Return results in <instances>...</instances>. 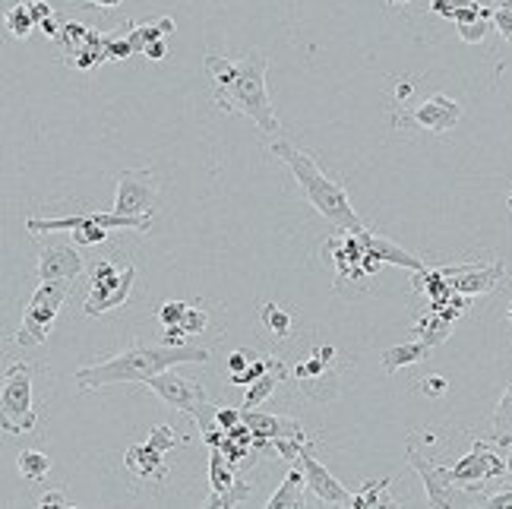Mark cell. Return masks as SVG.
Masks as SVG:
<instances>
[{
  "mask_svg": "<svg viewBox=\"0 0 512 509\" xmlns=\"http://www.w3.org/2000/svg\"><path fill=\"white\" fill-rule=\"evenodd\" d=\"M206 76L212 83V102L225 114H241L260 127L263 133H279L282 124L272 111L266 73L269 57L260 48H250L244 57H225L206 51L203 57Z\"/></svg>",
  "mask_w": 512,
  "mask_h": 509,
  "instance_id": "1",
  "label": "cell"
},
{
  "mask_svg": "<svg viewBox=\"0 0 512 509\" xmlns=\"http://www.w3.org/2000/svg\"><path fill=\"white\" fill-rule=\"evenodd\" d=\"M209 348H190V345H146L136 342L124 351H117L114 358L98 361L89 367H80L73 374L76 386L83 393H98V389L114 386V383H149L155 374H162L168 367H181V364H209Z\"/></svg>",
  "mask_w": 512,
  "mask_h": 509,
  "instance_id": "2",
  "label": "cell"
},
{
  "mask_svg": "<svg viewBox=\"0 0 512 509\" xmlns=\"http://www.w3.org/2000/svg\"><path fill=\"white\" fill-rule=\"evenodd\" d=\"M269 152L275 155V159H282L288 165L291 178L298 181V187L307 197V203L317 209L332 228H336V231H351V234L367 231L364 219H361L358 212H354V206L348 200V190L339 181H332L329 174L317 165L313 155H307L298 146H291L288 140L269 143Z\"/></svg>",
  "mask_w": 512,
  "mask_h": 509,
  "instance_id": "3",
  "label": "cell"
},
{
  "mask_svg": "<svg viewBox=\"0 0 512 509\" xmlns=\"http://www.w3.org/2000/svg\"><path fill=\"white\" fill-rule=\"evenodd\" d=\"M155 219H133V215L121 212H83V215H64V219H26V231L32 238H42V234L54 231H73L76 244H89L98 247L108 241L111 228H127V231H152Z\"/></svg>",
  "mask_w": 512,
  "mask_h": 509,
  "instance_id": "4",
  "label": "cell"
},
{
  "mask_svg": "<svg viewBox=\"0 0 512 509\" xmlns=\"http://www.w3.org/2000/svg\"><path fill=\"white\" fill-rule=\"evenodd\" d=\"M146 386L162 402H168L171 408L184 411V415L196 424V430H206V427L215 424V411H219V408L209 402L200 380H193V377L187 380V377L177 374L174 367H168V370H162V374H155Z\"/></svg>",
  "mask_w": 512,
  "mask_h": 509,
  "instance_id": "5",
  "label": "cell"
},
{
  "mask_svg": "<svg viewBox=\"0 0 512 509\" xmlns=\"http://www.w3.org/2000/svg\"><path fill=\"white\" fill-rule=\"evenodd\" d=\"M0 421H4L7 434H29L38 421V408L32 399V364H26V361H13L4 370Z\"/></svg>",
  "mask_w": 512,
  "mask_h": 509,
  "instance_id": "6",
  "label": "cell"
},
{
  "mask_svg": "<svg viewBox=\"0 0 512 509\" xmlns=\"http://www.w3.org/2000/svg\"><path fill=\"white\" fill-rule=\"evenodd\" d=\"M342 351L336 345H320L310 351V358L294 367V383L313 402H332L342 393Z\"/></svg>",
  "mask_w": 512,
  "mask_h": 509,
  "instance_id": "7",
  "label": "cell"
},
{
  "mask_svg": "<svg viewBox=\"0 0 512 509\" xmlns=\"http://www.w3.org/2000/svg\"><path fill=\"white\" fill-rule=\"evenodd\" d=\"M67 291H70V282H42L35 288V295L29 298L26 310H23V320H19V329H16V345L23 348H38L57 320V313H61L64 301H67Z\"/></svg>",
  "mask_w": 512,
  "mask_h": 509,
  "instance_id": "8",
  "label": "cell"
},
{
  "mask_svg": "<svg viewBox=\"0 0 512 509\" xmlns=\"http://www.w3.org/2000/svg\"><path fill=\"white\" fill-rule=\"evenodd\" d=\"M500 443H487V440H475L471 446V453H465L456 465H449V475L456 481V487L462 491L475 494L478 500L481 491L490 484V481H500L509 475V465H506V456H500Z\"/></svg>",
  "mask_w": 512,
  "mask_h": 509,
  "instance_id": "9",
  "label": "cell"
},
{
  "mask_svg": "<svg viewBox=\"0 0 512 509\" xmlns=\"http://www.w3.org/2000/svg\"><path fill=\"white\" fill-rule=\"evenodd\" d=\"M89 279H92V288L86 295L83 310H86V317H102V313L127 304L133 279H136V269L127 266L124 272H117L111 260H95L92 269H89Z\"/></svg>",
  "mask_w": 512,
  "mask_h": 509,
  "instance_id": "10",
  "label": "cell"
},
{
  "mask_svg": "<svg viewBox=\"0 0 512 509\" xmlns=\"http://www.w3.org/2000/svg\"><path fill=\"white\" fill-rule=\"evenodd\" d=\"M114 184H117L114 212L133 215V219H152L155 203H159L162 193V184L152 168H121L114 174Z\"/></svg>",
  "mask_w": 512,
  "mask_h": 509,
  "instance_id": "11",
  "label": "cell"
},
{
  "mask_svg": "<svg viewBox=\"0 0 512 509\" xmlns=\"http://www.w3.org/2000/svg\"><path fill=\"white\" fill-rule=\"evenodd\" d=\"M408 465L415 468V472L424 478V487H427V503L430 506H459L465 500H478L475 494H462V487H456L449 475V465H433L427 456H421L415 443L408 440ZM481 503V500H478Z\"/></svg>",
  "mask_w": 512,
  "mask_h": 509,
  "instance_id": "12",
  "label": "cell"
},
{
  "mask_svg": "<svg viewBox=\"0 0 512 509\" xmlns=\"http://www.w3.org/2000/svg\"><path fill=\"white\" fill-rule=\"evenodd\" d=\"M459 121H462V105L456 99H449V95H430V99H424L415 111L392 117L396 127L411 124V127H418L424 133H437V136L456 130Z\"/></svg>",
  "mask_w": 512,
  "mask_h": 509,
  "instance_id": "13",
  "label": "cell"
},
{
  "mask_svg": "<svg viewBox=\"0 0 512 509\" xmlns=\"http://www.w3.org/2000/svg\"><path fill=\"white\" fill-rule=\"evenodd\" d=\"M241 472H234L228 465V459L219 453V449H209V497L206 506H238L250 500V484H244L238 478Z\"/></svg>",
  "mask_w": 512,
  "mask_h": 509,
  "instance_id": "14",
  "label": "cell"
},
{
  "mask_svg": "<svg viewBox=\"0 0 512 509\" xmlns=\"http://www.w3.org/2000/svg\"><path fill=\"white\" fill-rule=\"evenodd\" d=\"M301 465L307 472V491L320 503H326V506H348L351 503L348 487L342 481H336V475H332L329 468L317 459V440L301 449Z\"/></svg>",
  "mask_w": 512,
  "mask_h": 509,
  "instance_id": "15",
  "label": "cell"
},
{
  "mask_svg": "<svg viewBox=\"0 0 512 509\" xmlns=\"http://www.w3.org/2000/svg\"><path fill=\"white\" fill-rule=\"evenodd\" d=\"M506 276V263L497 260V263H462L456 272L449 276V285L452 291H459V295H468V298H478V295H490L494 288H500Z\"/></svg>",
  "mask_w": 512,
  "mask_h": 509,
  "instance_id": "16",
  "label": "cell"
},
{
  "mask_svg": "<svg viewBox=\"0 0 512 509\" xmlns=\"http://www.w3.org/2000/svg\"><path fill=\"white\" fill-rule=\"evenodd\" d=\"M83 272H86V263L80 253H76V247L48 244L42 250L35 276H38V285H42V282H73V279H80Z\"/></svg>",
  "mask_w": 512,
  "mask_h": 509,
  "instance_id": "17",
  "label": "cell"
},
{
  "mask_svg": "<svg viewBox=\"0 0 512 509\" xmlns=\"http://www.w3.org/2000/svg\"><path fill=\"white\" fill-rule=\"evenodd\" d=\"M124 465L130 468V475L143 478V481H165L168 478V462L165 453H159L149 440L146 443H133L124 453Z\"/></svg>",
  "mask_w": 512,
  "mask_h": 509,
  "instance_id": "18",
  "label": "cell"
},
{
  "mask_svg": "<svg viewBox=\"0 0 512 509\" xmlns=\"http://www.w3.org/2000/svg\"><path fill=\"white\" fill-rule=\"evenodd\" d=\"M361 238H364V247L377 257L383 266L386 263H392V266H399V269H408V272H418V269H424L427 263L418 257V253H411V250H405V247H399V244H392L389 238H380V234H373L370 228L367 231H361Z\"/></svg>",
  "mask_w": 512,
  "mask_h": 509,
  "instance_id": "19",
  "label": "cell"
},
{
  "mask_svg": "<svg viewBox=\"0 0 512 509\" xmlns=\"http://www.w3.org/2000/svg\"><path fill=\"white\" fill-rule=\"evenodd\" d=\"M288 374H291V370H288V364L282 358H269L266 374L247 386V396H244V405L241 408H260V405H266L272 399L275 389H279V383L288 380Z\"/></svg>",
  "mask_w": 512,
  "mask_h": 509,
  "instance_id": "20",
  "label": "cell"
},
{
  "mask_svg": "<svg viewBox=\"0 0 512 509\" xmlns=\"http://www.w3.org/2000/svg\"><path fill=\"white\" fill-rule=\"evenodd\" d=\"M307 472H304V465H294L288 468V475L282 481V487L275 491L266 506L269 509H291V506H307Z\"/></svg>",
  "mask_w": 512,
  "mask_h": 509,
  "instance_id": "21",
  "label": "cell"
},
{
  "mask_svg": "<svg viewBox=\"0 0 512 509\" xmlns=\"http://www.w3.org/2000/svg\"><path fill=\"white\" fill-rule=\"evenodd\" d=\"M260 323H263V329L269 332L272 339H291L294 332H298V329H294V326H298V310H291L285 304H275V301H263Z\"/></svg>",
  "mask_w": 512,
  "mask_h": 509,
  "instance_id": "22",
  "label": "cell"
},
{
  "mask_svg": "<svg viewBox=\"0 0 512 509\" xmlns=\"http://www.w3.org/2000/svg\"><path fill=\"white\" fill-rule=\"evenodd\" d=\"M430 351H433V345H427L424 339H418V342H405V345H392V348H386L383 355H380V364H383L386 374H396V370H402V367H411V364L427 361V358H430Z\"/></svg>",
  "mask_w": 512,
  "mask_h": 509,
  "instance_id": "23",
  "label": "cell"
},
{
  "mask_svg": "<svg viewBox=\"0 0 512 509\" xmlns=\"http://www.w3.org/2000/svg\"><path fill=\"white\" fill-rule=\"evenodd\" d=\"M177 32V23L171 16H159V19H149V23H143V26H133L130 23V29H127V38H130V45H133V51L136 54H143V48L149 45V42H155V38H168V35H174Z\"/></svg>",
  "mask_w": 512,
  "mask_h": 509,
  "instance_id": "24",
  "label": "cell"
},
{
  "mask_svg": "<svg viewBox=\"0 0 512 509\" xmlns=\"http://www.w3.org/2000/svg\"><path fill=\"white\" fill-rule=\"evenodd\" d=\"M452 326H456V320L449 317V313H443V310H433L430 307V313H424V317L418 320V332H421V339L427 342V345H443L449 336H452Z\"/></svg>",
  "mask_w": 512,
  "mask_h": 509,
  "instance_id": "25",
  "label": "cell"
},
{
  "mask_svg": "<svg viewBox=\"0 0 512 509\" xmlns=\"http://www.w3.org/2000/svg\"><path fill=\"white\" fill-rule=\"evenodd\" d=\"M392 478H380V481H367L361 491L351 494V503L348 509H367V506H377V509H386V506H399L396 500H392L386 491H389Z\"/></svg>",
  "mask_w": 512,
  "mask_h": 509,
  "instance_id": "26",
  "label": "cell"
},
{
  "mask_svg": "<svg viewBox=\"0 0 512 509\" xmlns=\"http://www.w3.org/2000/svg\"><path fill=\"white\" fill-rule=\"evenodd\" d=\"M490 430H494V443L512 446V383L503 389V396L494 408V418H490Z\"/></svg>",
  "mask_w": 512,
  "mask_h": 509,
  "instance_id": "27",
  "label": "cell"
},
{
  "mask_svg": "<svg viewBox=\"0 0 512 509\" xmlns=\"http://www.w3.org/2000/svg\"><path fill=\"white\" fill-rule=\"evenodd\" d=\"M16 468L19 475H23L26 481H45L48 472H51V456L38 453V449H23L16 459Z\"/></svg>",
  "mask_w": 512,
  "mask_h": 509,
  "instance_id": "28",
  "label": "cell"
},
{
  "mask_svg": "<svg viewBox=\"0 0 512 509\" xmlns=\"http://www.w3.org/2000/svg\"><path fill=\"white\" fill-rule=\"evenodd\" d=\"M38 23L32 19V10H29V4L26 0H19V4H13L10 10H7V32L13 35V38H29L32 35V29H35Z\"/></svg>",
  "mask_w": 512,
  "mask_h": 509,
  "instance_id": "29",
  "label": "cell"
},
{
  "mask_svg": "<svg viewBox=\"0 0 512 509\" xmlns=\"http://www.w3.org/2000/svg\"><path fill=\"white\" fill-rule=\"evenodd\" d=\"M92 32H95V29H89V26H83V23H64L61 38H57V42H61V48H64V57H70V54L80 51V48L89 42V38H92Z\"/></svg>",
  "mask_w": 512,
  "mask_h": 509,
  "instance_id": "30",
  "label": "cell"
},
{
  "mask_svg": "<svg viewBox=\"0 0 512 509\" xmlns=\"http://www.w3.org/2000/svg\"><path fill=\"white\" fill-rule=\"evenodd\" d=\"M490 29H494V19H471V23H459L456 26L459 38H462V42H468V45H481L484 38L490 35Z\"/></svg>",
  "mask_w": 512,
  "mask_h": 509,
  "instance_id": "31",
  "label": "cell"
},
{
  "mask_svg": "<svg viewBox=\"0 0 512 509\" xmlns=\"http://www.w3.org/2000/svg\"><path fill=\"white\" fill-rule=\"evenodd\" d=\"M159 453H171V449H177L181 446V440H177V434H174V427H168V424H155L152 430H149V437H146Z\"/></svg>",
  "mask_w": 512,
  "mask_h": 509,
  "instance_id": "32",
  "label": "cell"
},
{
  "mask_svg": "<svg viewBox=\"0 0 512 509\" xmlns=\"http://www.w3.org/2000/svg\"><path fill=\"white\" fill-rule=\"evenodd\" d=\"M130 54H136V51H133L127 35H105V57L108 61H127Z\"/></svg>",
  "mask_w": 512,
  "mask_h": 509,
  "instance_id": "33",
  "label": "cell"
},
{
  "mask_svg": "<svg viewBox=\"0 0 512 509\" xmlns=\"http://www.w3.org/2000/svg\"><path fill=\"white\" fill-rule=\"evenodd\" d=\"M266 367H269V358H253L244 374H231L228 383H231V386H250L253 380H260V377L266 374Z\"/></svg>",
  "mask_w": 512,
  "mask_h": 509,
  "instance_id": "34",
  "label": "cell"
},
{
  "mask_svg": "<svg viewBox=\"0 0 512 509\" xmlns=\"http://www.w3.org/2000/svg\"><path fill=\"white\" fill-rule=\"evenodd\" d=\"M181 326L190 332V336H200V332L209 326V313H206L203 307H193V304H187V313H184Z\"/></svg>",
  "mask_w": 512,
  "mask_h": 509,
  "instance_id": "35",
  "label": "cell"
},
{
  "mask_svg": "<svg viewBox=\"0 0 512 509\" xmlns=\"http://www.w3.org/2000/svg\"><path fill=\"white\" fill-rule=\"evenodd\" d=\"M494 29L512 45V0H503L494 7Z\"/></svg>",
  "mask_w": 512,
  "mask_h": 509,
  "instance_id": "36",
  "label": "cell"
},
{
  "mask_svg": "<svg viewBox=\"0 0 512 509\" xmlns=\"http://www.w3.org/2000/svg\"><path fill=\"white\" fill-rule=\"evenodd\" d=\"M184 313H187V304H184V301H165V304L159 307V323H162V329H168V326H181Z\"/></svg>",
  "mask_w": 512,
  "mask_h": 509,
  "instance_id": "37",
  "label": "cell"
},
{
  "mask_svg": "<svg viewBox=\"0 0 512 509\" xmlns=\"http://www.w3.org/2000/svg\"><path fill=\"white\" fill-rule=\"evenodd\" d=\"M418 389H421L424 396H430V399H440V396L446 393V389H449V383H446L443 377H424Z\"/></svg>",
  "mask_w": 512,
  "mask_h": 509,
  "instance_id": "38",
  "label": "cell"
},
{
  "mask_svg": "<svg viewBox=\"0 0 512 509\" xmlns=\"http://www.w3.org/2000/svg\"><path fill=\"white\" fill-rule=\"evenodd\" d=\"M162 342H165V345H174V348H181V345L190 342V332H187L184 326H168V329H162Z\"/></svg>",
  "mask_w": 512,
  "mask_h": 509,
  "instance_id": "39",
  "label": "cell"
},
{
  "mask_svg": "<svg viewBox=\"0 0 512 509\" xmlns=\"http://www.w3.org/2000/svg\"><path fill=\"white\" fill-rule=\"evenodd\" d=\"M215 421H219L225 430H231L234 424L244 421V408H219V411H215Z\"/></svg>",
  "mask_w": 512,
  "mask_h": 509,
  "instance_id": "40",
  "label": "cell"
},
{
  "mask_svg": "<svg viewBox=\"0 0 512 509\" xmlns=\"http://www.w3.org/2000/svg\"><path fill=\"white\" fill-rule=\"evenodd\" d=\"M143 57H146V61H165V57H168L165 38H155V42H149V45L143 48Z\"/></svg>",
  "mask_w": 512,
  "mask_h": 509,
  "instance_id": "41",
  "label": "cell"
},
{
  "mask_svg": "<svg viewBox=\"0 0 512 509\" xmlns=\"http://www.w3.org/2000/svg\"><path fill=\"white\" fill-rule=\"evenodd\" d=\"M481 506H494V509H503V506H512V487H503L497 494H487L481 500Z\"/></svg>",
  "mask_w": 512,
  "mask_h": 509,
  "instance_id": "42",
  "label": "cell"
},
{
  "mask_svg": "<svg viewBox=\"0 0 512 509\" xmlns=\"http://www.w3.org/2000/svg\"><path fill=\"white\" fill-rule=\"evenodd\" d=\"M38 506H76V503L64 491H48V494L38 497Z\"/></svg>",
  "mask_w": 512,
  "mask_h": 509,
  "instance_id": "43",
  "label": "cell"
},
{
  "mask_svg": "<svg viewBox=\"0 0 512 509\" xmlns=\"http://www.w3.org/2000/svg\"><path fill=\"white\" fill-rule=\"evenodd\" d=\"M26 4H29V10H32V19H35L38 26H42L48 16H54V13H51V7L45 4V0H26Z\"/></svg>",
  "mask_w": 512,
  "mask_h": 509,
  "instance_id": "44",
  "label": "cell"
},
{
  "mask_svg": "<svg viewBox=\"0 0 512 509\" xmlns=\"http://www.w3.org/2000/svg\"><path fill=\"white\" fill-rule=\"evenodd\" d=\"M456 4H459V0H430V10L437 13V16L452 19V13H456Z\"/></svg>",
  "mask_w": 512,
  "mask_h": 509,
  "instance_id": "45",
  "label": "cell"
},
{
  "mask_svg": "<svg viewBox=\"0 0 512 509\" xmlns=\"http://www.w3.org/2000/svg\"><path fill=\"white\" fill-rule=\"evenodd\" d=\"M61 29H64V26H57V19H54V16H48L45 23H42V32H45L48 38H61Z\"/></svg>",
  "mask_w": 512,
  "mask_h": 509,
  "instance_id": "46",
  "label": "cell"
},
{
  "mask_svg": "<svg viewBox=\"0 0 512 509\" xmlns=\"http://www.w3.org/2000/svg\"><path fill=\"white\" fill-rule=\"evenodd\" d=\"M89 7H95V10H114V7H121L124 0H86Z\"/></svg>",
  "mask_w": 512,
  "mask_h": 509,
  "instance_id": "47",
  "label": "cell"
},
{
  "mask_svg": "<svg viewBox=\"0 0 512 509\" xmlns=\"http://www.w3.org/2000/svg\"><path fill=\"white\" fill-rule=\"evenodd\" d=\"M408 95H411V83H402V86H399V102H405Z\"/></svg>",
  "mask_w": 512,
  "mask_h": 509,
  "instance_id": "48",
  "label": "cell"
},
{
  "mask_svg": "<svg viewBox=\"0 0 512 509\" xmlns=\"http://www.w3.org/2000/svg\"><path fill=\"white\" fill-rule=\"evenodd\" d=\"M389 7H402V4H408V0H386Z\"/></svg>",
  "mask_w": 512,
  "mask_h": 509,
  "instance_id": "49",
  "label": "cell"
},
{
  "mask_svg": "<svg viewBox=\"0 0 512 509\" xmlns=\"http://www.w3.org/2000/svg\"><path fill=\"white\" fill-rule=\"evenodd\" d=\"M506 465H509V475H512V446H509V453H506Z\"/></svg>",
  "mask_w": 512,
  "mask_h": 509,
  "instance_id": "50",
  "label": "cell"
},
{
  "mask_svg": "<svg viewBox=\"0 0 512 509\" xmlns=\"http://www.w3.org/2000/svg\"><path fill=\"white\" fill-rule=\"evenodd\" d=\"M506 206H509V212H512V187H509V197H506Z\"/></svg>",
  "mask_w": 512,
  "mask_h": 509,
  "instance_id": "51",
  "label": "cell"
},
{
  "mask_svg": "<svg viewBox=\"0 0 512 509\" xmlns=\"http://www.w3.org/2000/svg\"><path fill=\"white\" fill-rule=\"evenodd\" d=\"M509 323H512V304H509Z\"/></svg>",
  "mask_w": 512,
  "mask_h": 509,
  "instance_id": "52",
  "label": "cell"
}]
</instances>
